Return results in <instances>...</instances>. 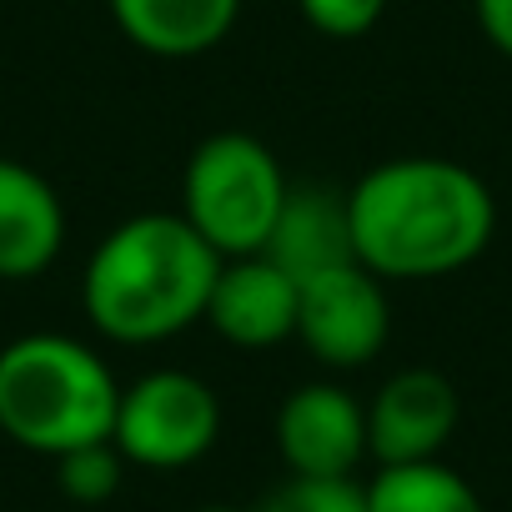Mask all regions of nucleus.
<instances>
[{
    "label": "nucleus",
    "instance_id": "obj_6",
    "mask_svg": "<svg viewBox=\"0 0 512 512\" xmlns=\"http://www.w3.org/2000/svg\"><path fill=\"white\" fill-rule=\"evenodd\" d=\"M297 287H302V297H297V342L317 362H327L337 372H352V367L372 362L387 347L392 307H387V287H382L377 272H367L362 262H347V267L307 277Z\"/></svg>",
    "mask_w": 512,
    "mask_h": 512
},
{
    "label": "nucleus",
    "instance_id": "obj_18",
    "mask_svg": "<svg viewBox=\"0 0 512 512\" xmlns=\"http://www.w3.org/2000/svg\"><path fill=\"white\" fill-rule=\"evenodd\" d=\"M196 512H241V507H196Z\"/></svg>",
    "mask_w": 512,
    "mask_h": 512
},
{
    "label": "nucleus",
    "instance_id": "obj_13",
    "mask_svg": "<svg viewBox=\"0 0 512 512\" xmlns=\"http://www.w3.org/2000/svg\"><path fill=\"white\" fill-rule=\"evenodd\" d=\"M367 512H487V507L457 467L432 457V462L377 467V477L367 482Z\"/></svg>",
    "mask_w": 512,
    "mask_h": 512
},
{
    "label": "nucleus",
    "instance_id": "obj_14",
    "mask_svg": "<svg viewBox=\"0 0 512 512\" xmlns=\"http://www.w3.org/2000/svg\"><path fill=\"white\" fill-rule=\"evenodd\" d=\"M121 477H126V457L116 442H86V447H71L56 457V482L81 507L111 502L121 492Z\"/></svg>",
    "mask_w": 512,
    "mask_h": 512
},
{
    "label": "nucleus",
    "instance_id": "obj_17",
    "mask_svg": "<svg viewBox=\"0 0 512 512\" xmlns=\"http://www.w3.org/2000/svg\"><path fill=\"white\" fill-rule=\"evenodd\" d=\"M472 11H477V26L492 41V51H502L512 61V0H472Z\"/></svg>",
    "mask_w": 512,
    "mask_h": 512
},
{
    "label": "nucleus",
    "instance_id": "obj_7",
    "mask_svg": "<svg viewBox=\"0 0 512 512\" xmlns=\"http://www.w3.org/2000/svg\"><path fill=\"white\" fill-rule=\"evenodd\" d=\"M457 417H462V402L442 372L402 367L367 402V457H377V467L432 462L452 442Z\"/></svg>",
    "mask_w": 512,
    "mask_h": 512
},
{
    "label": "nucleus",
    "instance_id": "obj_1",
    "mask_svg": "<svg viewBox=\"0 0 512 512\" xmlns=\"http://www.w3.org/2000/svg\"><path fill=\"white\" fill-rule=\"evenodd\" d=\"M357 262L382 282H432L472 267L497 231L487 181L447 156H397L347 191Z\"/></svg>",
    "mask_w": 512,
    "mask_h": 512
},
{
    "label": "nucleus",
    "instance_id": "obj_11",
    "mask_svg": "<svg viewBox=\"0 0 512 512\" xmlns=\"http://www.w3.org/2000/svg\"><path fill=\"white\" fill-rule=\"evenodd\" d=\"M262 256H272L292 282H307V277H322V272L357 262L347 196L317 191V186H292Z\"/></svg>",
    "mask_w": 512,
    "mask_h": 512
},
{
    "label": "nucleus",
    "instance_id": "obj_4",
    "mask_svg": "<svg viewBox=\"0 0 512 512\" xmlns=\"http://www.w3.org/2000/svg\"><path fill=\"white\" fill-rule=\"evenodd\" d=\"M287 191L292 186L272 146H262L246 131H216L186 161L181 216L221 256H251L267 246Z\"/></svg>",
    "mask_w": 512,
    "mask_h": 512
},
{
    "label": "nucleus",
    "instance_id": "obj_2",
    "mask_svg": "<svg viewBox=\"0 0 512 512\" xmlns=\"http://www.w3.org/2000/svg\"><path fill=\"white\" fill-rule=\"evenodd\" d=\"M221 251L181 211H141L101 236L81 302L96 332L126 347L166 342L206 317Z\"/></svg>",
    "mask_w": 512,
    "mask_h": 512
},
{
    "label": "nucleus",
    "instance_id": "obj_3",
    "mask_svg": "<svg viewBox=\"0 0 512 512\" xmlns=\"http://www.w3.org/2000/svg\"><path fill=\"white\" fill-rule=\"evenodd\" d=\"M121 382L76 337L31 332L0 352V432L26 452L61 457L86 442H111Z\"/></svg>",
    "mask_w": 512,
    "mask_h": 512
},
{
    "label": "nucleus",
    "instance_id": "obj_15",
    "mask_svg": "<svg viewBox=\"0 0 512 512\" xmlns=\"http://www.w3.org/2000/svg\"><path fill=\"white\" fill-rule=\"evenodd\" d=\"M256 512H367V482H357V477H287Z\"/></svg>",
    "mask_w": 512,
    "mask_h": 512
},
{
    "label": "nucleus",
    "instance_id": "obj_9",
    "mask_svg": "<svg viewBox=\"0 0 512 512\" xmlns=\"http://www.w3.org/2000/svg\"><path fill=\"white\" fill-rule=\"evenodd\" d=\"M297 297H302V287L272 256H262V251L221 256V272H216L201 322H211L216 337H226L231 347L262 352V347L297 337Z\"/></svg>",
    "mask_w": 512,
    "mask_h": 512
},
{
    "label": "nucleus",
    "instance_id": "obj_12",
    "mask_svg": "<svg viewBox=\"0 0 512 512\" xmlns=\"http://www.w3.org/2000/svg\"><path fill=\"white\" fill-rule=\"evenodd\" d=\"M111 16L131 46L166 61H186L231 36L241 0H111Z\"/></svg>",
    "mask_w": 512,
    "mask_h": 512
},
{
    "label": "nucleus",
    "instance_id": "obj_10",
    "mask_svg": "<svg viewBox=\"0 0 512 512\" xmlns=\"http://www.w3.org/2000/svg\"><path fill=\"white\" fill-rule=\"evenodd\" d=\"M66 246V211L56 186L26 161L0 156V277H41Z\"/></svg>",
    "mask_w": 512,
    "mask_h": 512
},
{
    "label": "nucleus",
    "instance_id": "obj_8",
    "mask_svg": "<svg viewBox=\"0 0 512 512\" xmlns=\"http://www.w3.org/2000/svg\"><path fill=\"white\" fill-rule=\"evenodd\" d=\"M277 452L292 477H357L367 457V407L337 382H307L277 412Z\"/></svg>",
    "mask_w": 512,
    "mask_h": 512
},
{
    "label": "nucleus",
    "instance_id": "obj_5",
    "mask_svg": "<svg viewBox=\"0 0 512 512\" xmlns=\"http://www.w3.org/2000/svg\"><path fill=\"white\" fill-rule=\"evenodd\" d=\"M216 432H221V402L201 377L146 372L141 382L121 387L111 442L136 467L176 472V467H191L196 457H206L216 447Z\"/></svg>",
    "mask_w": 512,
    "mask_h": 512
},
{
    "label": "nucleus",
    "instance_id": "obj_16",
    "mask_svg": "<svg viewBox=\"0 0 512 512\" xmlns=\"http://www.w3.org/2000/svg\"><path fill=\"white\" fill-rule=\"evenodd\" d=\"M302 6V21L332 41H352V36H367L382 11H387V0H297Z\"/></svg>",
    "mask_w": 512,
    "mask_h": 512
}]
</instances>
